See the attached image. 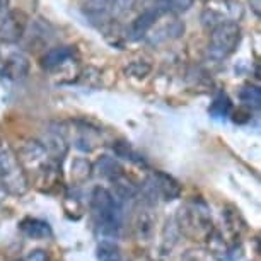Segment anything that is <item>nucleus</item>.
<instances>
[{"label": "nucleus", "instance_id": "nucleus-1", "mask_svg": "<svg viewBox=\"0 0 261 261\" xmlns=\"http://www.w3.org/2000/svg\"><path fill=\"white\" fill-rule=\"evenodd\" d=\"M92 215L99 225L102 236H116L123 224V206L121 201L115 198L105 188H96L91 200Z\"/></svg>", "mask_w": 261, "mask_h": 261}, {"label": "nucleus", "instance_id": "nucleus-2", "mask_svg": "<svg viewBox=\"0 0 261 261\" xmlns=\"http://www.w3.org/2000/svg\"><path fill=\"white\" fill-rule=\"evenodd\" d=\"M241 39H243V29L238 22L225 21L212 29L206 55L214 62H224L238 50Z\"/></svg>", "mask_w": 261, "mask_h": 261}, {"label": "nucleus", "instance_id": "nucleus-3", "mask_svg": "<svg viewBox=\"0 0 261 261\" xmlns=\"http://www.w3.org/2000/svg\"><path fill=\"white\" fill-rule=\"evenodd\" d=\"M0 186L14 195H22L26 191V176L21 162L4 142H0Z\"/></svg>", "mask_w": 261, "mask_h": 261}, {"label": "nucleus", "instance_id": "nucleus-4", "mask_svg": "<svg viewBox=\"0 0 261 261\" xmlns=\"http://www.w3.org/2000/svg\"><path fill=\"white\" fill-rule=\"evenodd\" d=\"M29 17L24 11H9L0 21V41L6 45H16L26 34Z\"/></svg>", "mask_w": 261, "mask_h": 261}, {"label": "nucleus", "instance_id": "nucleus-5", "mask_svg": "<svg viewBox=\"0 0 261 261\" xmlns=\"http://www.w3.org/2000/svg\"><path fill=\"white\" fill-rule=\"evenodd\" d=\"M147 188L150 190L152 196H162L164 200H176L181 195L178 181L164 172H155L147 183Z\"/></svg>", "mask_w": 261, "mask_h": 261}, {"label": "nucleus", "instance_id": "nucleus-6", "mask_svg": "<svg viewBox=\"0 0 261 261\" xmlns=\"http://www.w3.org/2000/svg\"><path fill=\"white\" fill-rule=\"evenodd\" d=\"M161 9L159 7H147L145 11H142L134 21H132L130 28H128V38L134 39H142L147 36V33L150 31L152 26L157 22V19L161 16Z\"/></svg>", "mask_w": 261, "mask_h": 261}, {"label": "nucleus", "instance_id": "nucleus-7", "mask_svg": "<svg viewBox=\"0 0 261 261\" xmlns=\"http://www.w3.org/2000/svg\"><path fill=\"white\" fill-rule=\"evenodd\" d=\"M29 68H31V63H29V58L24 53H12L4 62V73H6L7 79H12V81L24 79L29 73Z\"/></svg>", "mask_w": 261, "mask_h": 261}, {"label": "nucleus", "instance_id": "nucleus-8", "mask_svg": "<svg viewBox=\"0 0 261 261\" xmlns=\"http://www.w3.org/2000/svg\"><path fill=\"white\" fill-rule=\"evenodd\" d=\"M115 0H82V11L91 21L102 22L113 12Z\"/></svg>", "mask_w": 261, "mask_h": 261}, {"label": "nucleus", "instance_id": "nucleus-9", "mask_svg": "<svg viewBox=\"0 0 261 261\" xmlns=\"http://www.w3.org/2000/svg\"><path fill=\"white\" fill-rule=\"evenodd\" d=\"M21 161L29 167H38L48 162V150L39 142H28L21 150Z\"/></svg>", "mask_w": 261, "mask_h": 261}, {"label": "nucleus", "instance_id": "nucleus-10", "mask_svg": "<svg viewBox=\"0 0 261 261\" xmlns=\"http://www.w3.org/2000/svg\"><path fill=\"white\" fill-rule=\"evenodd\" d=\"M73 57L72 46H57L48 50L45 55L41 57V67L46 70H55V68L62 67Z\"/></svg>", "mask_w": 261, "mask_h": 261}, {"label": "nucleus", "instance_id": "nucleus-11", "mask_svg": "<svg viewBox=\"0 0 261 261\" xmlns=\"http://www.w3.org/2000/svg\"><path fill=\"white\" fill-rule=\"evenodd\" d=\"M21 229L33 239H45L51 234V229H50V225H48V222H45V220H38V219L24 220Z\"/></svg>", "mask_w": 261, "mask_h": 261}, {"label": "nucleus", "instance_id": "nucleus-12", "mask_svg": "<svg viewBox=\"0 0 261 261\" xmlns=\"http://www.w3.org/2000/svg\"><path fill=\"white\" fill-rule=\"evenodd\" d=\"M97 171H99V174L102 176V178H108L111 181L123 174L121 166L110 155H102L101 159L97 161Z\"/></svg>", "mask_w": 261, "mask_h": 261}, {"label": "nucleus", "instance_id": "nucleus-13", "mask_svg": "<svg viewBox=\"0 0 261 261\" xmlns=\"http://www.w3.org/2000/svg\"><path fill=\"white\" fill-rule=\"evenodd\" d=\"M45 149L48 152H51L53 155L57 157H62L65 155L67 152V144H65V139L58 134V132H50L46 135V144H45Z\"/></svg>", "mask_w": 261, "mask_h": 261}, {"label": "nucleus", "instance_id": "nucleus-14", "mask_svg": "<svg viewBox=\"0 0 261 261\" xmlns=\"http://www.w3.org/2000/svg\"><path fill=\"white\" fill-rule=\"evenodd\" d=\"M241 101L251 110H258L261 106V91L256 86H246L241 91Z\"/></svg>", "mask_w": 261, "mask_h": 261}, {"label": "nucleus", "instance_id": "nucleus-15", "mask_svg": "<svg viewBox=\"0 0 261 261\" xmlns=\"http://www.w3.org/2000/svg\"><path fill=\"white\" fill-rule=\"evenodd\" d=\"M195 0H159V7L161 11H171V12H186L193 7Z\"/></svg>", "mask_w": 261, "mask_h": 261}, {"label": "nucleus", "instance_id": "nucleus-16", "mask_svg": "<svg viewBox=\"0 0 261 261\" xmlns=\"http://www.w3.org/2000/svg\"><path fill=\"white\" fill-rule=\"evenodd\" d=\"M230 106H232V105H230V99L227 97V94L220 92V94L214 99V102H212L210 113H212V115H214L215 118L227 116V113L230 111Z\"/></svg>", "mask_w": 261, "mask_h": 261}, {"label": "nucleus", "instance_id": "nucleus-17", "mask_svg": "<svg viewBox=\"0 0 261 261\" xmlns=\"http://www.w3.org/2000/svg\"><path fill=\"white\" fill-rule=\"evenodd\" d=\"M97 258H99V261H123L120 249L113 243H108V241H105V243L99 246V249H97Z\"/></svg>", "mask_w": 261, "mask_h": 261}, {"label": "nucleus", "instance_id": "nucleus-18", "mask_svg": "<svg viewBox=\"0 0 261 261\" xmlns=\"http://www.w3.org/2000/svg\"><path fill=\"white\" fill-rule=\"evenodd\" d=\"M222 22H225V17L219 11H215L214 7H208V9H205V11L201 12V24H203L205 28L214 29V28H217L219 24H222Z\"/></svg>", "mask_w": 261, "mask_h": 261}, {"label": "nucleus", "instance_id": "nucleus-19", "mask_svg": "<svg viewBox=\"0 0 261 261\" xmlns=\"http://www.w3.org/2000/svg\"><path fill=\"white\" fill-rule=\"evenodd\" d=\"M115 150H116V154L123 157V159H128V161H132V162H144L140 159V155L137 154V152L132 149L130 144H125V142H120V144H116L115 145Z\"/></svg>", "mask_w": 261, "mask_h": 261}, {"label": "nucleus", "instance_id": "nucleus-20", "mask_svg": "<svg viewBox=\"0 0 261 261\" xmlns=\"http://www.w3.org/2000/svg\"><path fill=\"white\" fill-rule=\"evenodd\" d=\"M126 72L130 73L132 77L144 79V77L149 75L150 65H149V63H144V62H134V63H130V67L126 68Z\"/></svg>", "mask_w": 261, "mask_h": 261}, {"label": "nucleus", "instance_id": "nucleus-21", "mask_svg": "<svg viewBox=\"0 0 261 261\" xmlns=\"http://www.w3.org/2000/svg\"><path fill=\"white\" fill-rule=\"evenodd\" d=\"M137 6V0H115V6H113V12L118 16H125Z\"/></svg>", "mask_w": 261, "mask_h": 261}, {"label": "nucleus", "instance_id": "nucleus-22", "mask_svg": "<svg viewBox=\"0 0 261 261\" xmlns=\"http://www.w3.org/2000/svg\"><path fill=\"white\" fill-rule=\"evenodd\" d=\"M11 0H0V21H2V17L6 16V14L11 11Z\"/></svg>", "mask_w": 261, "mask_h": 261}, {"label": "nucleus", "instance_id": "nucleus-23", "mask_svg": "<svg viewBox=\"0 0 261 261\" xmlns=\"http://www.w3.org/2000/svg\"><path fill=\"white\" fill-rule=\"evenodd\" d=\"M24 261H46L45 254L41 253V251H36V253H33L31 256H28Z\"/></svg>", "mask_w": 261, "mask_h": 261}, {"label": "nucleus", "instance_id": "nucleus-24", "mask_svg": "<svg viewBox=\"0 0 261 261\" xmlns=\"http://www.w3.org/2000/svg\"><path fill=\"white\" fill-rule=\"evenodd\" d=\"M251 9H253V12L256 14V16H259L261 12V0H248Z\"/></svg>", "mask_w": 261, "mask_h": 261}, {"label": "nucleus", "instance_id": "nucleus-25", "mask_svg": "<svg viewBox=\"0 0 261 261\" xmlns=\"http://www.w3.org/2000/svg\"><path fill=\"white\" fill-rule=\"evenodd\" d=\"M200 2H203V4H206V2H208V0H200Z\"/></svg>", "mask_w": 261, "mask_h": 261}]
</instances>
